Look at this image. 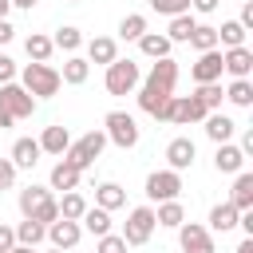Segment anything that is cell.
Here are the masks:
<instances>
[{
    "label": "cell",
    "mask_w": 253,
    "mask_h": 253,
    "mask_svg": "<svg viewBox=\"0 0 253 253\" xmlns=\"http://www.w3.org/2000/svg\"><path fill=\"white\" fill-rule=\"evenodd\" d=\"M150 8L158 16H182V12H190V0H150Z\"/></svg>",
    "instance_id": "f35d334b"
},
{
    "label": "cell",
    "mask_w": 253,
    "mask_h": 253,
    "mask_svg": "<svg viewBox=\"0 0 253 253\" xmlns=\"http://www.w3.org/2000/svg\"><path fill=\"white\" fill-rule=\"evenodd\" d=\"M36 142H40V150H43V154L63 158V154H67V146H71V130H67L63 123H51V126H43V134H40Z\"/></svg>",
    "instance_id": "2e32d148"
},
{
    "label": "cell",
    "mask_w": 253,
    "mask_h": 253,
    "mask_svg": "<svg viewBox=\"0 0 253 253\" xmlns=\"http://www.w3.org/2000/svg\"><path fill=\"white\" fill-rule=\"evenodd\" d=\"M79 237H83V225L79 221H63V217H55L51 225H47V241H51V249H75L79 245Z\"/></svg>",
    "instance_id": "4fadbf2b"
},
{
    "label": "cell",
    "mask_w": 253,
    "mask_h": 253,
    "mask_svg": "<svg viewBox=\"0 0 253 253\" xmlns=\"http://www.w3.org/2000/svg\"><path fill=\"white\" fill-rule=\"evenodd\" d=\"M12 249H16V229L0 221V253H12Z\"/></svg>",
    "instance_id": "b9f144b4"
},
{
    "label": "cell",
    "mask_w": 253,
    "mask_h": 253,
    "mask_svg": "<svg viewBox=\"0 0 253 253\" xmlns=\"http://www.w3.org/2000/svg\"><path fill=\"white\" fill-rule=\"evenodd\" d=\"M12 253H36V249H28V245H16V249H12Z\"/></svg>",
    "instance_id": "f5cc1de1"
},
{
    "label": "cell",
    "mask_w": 253,
    "mask_h": 253,
    "mask_svg": "<svg viewBox=\"0 0 253 253\" xmlns=\"http://www.w3.org/2000/svg\"><path fill=\"white\" fill-rule=\"evenodd\" d=\"M221 71H229L233 79H249L253 75V51L249 47H225L221 51Z\"/></svg>",
    "instance_id": "5bb4252c"
},
{
    "label": "cell",
    "mask_w": 253,
    "mask_h": 253,
    "mask_svg": "<svg viewBox=\"0 0 253 253\" xmlns=\"http://www.w3.org/2000/svg\"><path fill=\"white\" fill-rule=\"evenodd\" d=\"M190 75H194L198 87H202V83H221V51H217V47H213V51H202L198 63L190 67Z\"/></svg>",
    "instance_id": "9a60e30c"
},
{
    "label": "cell",
    "mask_w": 253,
    "mask_h": 253,
    "mask_svg": "<svg viewBox=\"0 0 253 253\" xmlns=\"http://www.w3.org/2000/svg\"><path fill=\"white\" fill-rule=\"evenodd\" d=\"M12 36H16V28H12V24H8V20H0V47H4V43H8V40H12Z\"/></svg>",
    "instance_id": "bcb514c9"
},
{
    "label": "cell",
    "mask_w": 253,
    "mask_h": 253,
    "mask_svg": "<svg viewBox=\"0 0 253 253\" xmlns=\"http://www.w3.org/2000/svg\"><path fill=\"white\" fill-rule=\"evenodd\" d=\"M12 123H16V119H12V115H8V111H4V107H0V130H8V126H12Z\"/></svg>",
    "instance_id": "c3c4849f"
},
{
    "label": "cell",
    "mask_w": 253,
    "mask_h": 253,
    "mask_svg": "<svg viewBox=\"0 0 253 253\" xmlns=\"http://www.w3.org/2000/svg\"><path fill=\"white\" fill-rule=\"evenodd\" d=\"M40 154H43V150H40V142H36V138H16V142H12V158H8V162H12L16 170H32V166L40 162Z\"/></svg>",
    "instance_id": "e0dca14e"
},
{
    "label": "cell",
    "mask_w": 253,
    "mask_h": 253,
    "mask_svg": "<svg viewBox=\"0 0 253 253\" xmlns=\"http://www.w3.org/2000/svg\"><path fill=\"white\" fill-rule=\"evenodd\" d=\"M4 83H16V59L0 51V87H4Z\"/></svg>",
    "instance_id": "60d3db41"
},
{
    "label": "cell",
    "mask_w": 253,
    "mask_h": 253,
    "mask_svg": "<svg viewBox=\"0 0 253 253\" xmlns=\"http://www.w3.org/2000/svg\"><path fill=\"white\" fill-rule=\"evenodd\" d=\"M119 59V43L111 40V36H95L91 43H87V63H115Z\"/></svg>",
    "instance_id": "ffe728a7"
},
{
    "label": "cell",
    "mask_w": 253,
    "mask_h": 253,
    "mask_svg": "<svg viewBox=\"0 0 253 253\" xmlns=\"http://www.w3.org/2000/svg\"><path fill=\"white\" fill-rule=\"evenodd\" d=\"M126 249H130V245H126L119 233H103L99 245H95V253H126Z\"/></svg>",
    "instance_id": "ab89813d"
},
{
    "label": "cell",
    "mask_w": 253,
    "mask_h": 253,
    "mask_svg": "<svg viewBox=\"0 0 253 253\" xmlns=\"http://www.w3.org/2000/svg\"><path fill=\"white\" fill-rule=\"evenodd\" d=\"M47 253H63V249H47Z\"/></svg>",
    "instance_id": "11a10c76"
},
{
    "label": "cell",
    "mask_w": 253,
    "mask_h": 253,
    "mask_svg": "<svg viewBox=\"0 0 253 253\" xmlns=\"http://www.w3.org/2000/svg\"><path fill=\"white\" fill-rule=\"evenodd\" d=\"M142 32H146V16H142V12H130V16L119 20V36H123V40H138Z\"/></svg>",
    "instance_id": "8d00e7d4"
},
{
    "label": "cell",
    "mask_w": 253,
    "mask_h": 253,
    "mask_svg": "<svg viewBox=\"0 0 253 253\" xmlns=\"http://www.w3.org/2000/svg\"><path fill=\"white\" fill-rule=\"evenodd\" d=\"M12 182H16V166H12L8 158H0V190H8Z\"/></svg>",
    "instance_id": "7bdbcfd3"
},
{
    "label": "cell",
    "mask_w": 253,
    "mask_h": 253,
    "mask_svg": "<svg viewBox=\"0 0 253 253\" xmlns=\"http://www.w3.org/2000/svg\"><path fill=\"white\" fill-rule=\"evenodd\" d=\"M225 99H229L233 107H253V83H249V79H233V83L225 87Z\"/></svg>",
    "instance_id": "d590c367"
},
{
    "label": "cell",
    "mask_w": 253,
    "mask_h": 253,
    "mask_svg": "<svg viewBox=\"0 0 253 253\" xmlns=\"http://www.w3.org/2000/svg\"><path fill=\"white\" fill-rule=\"evenodd\" d=\"M237 217H241V210H233L229 202H217L213 210H210V233H225V229H233L237 225Z\"/></svg>",
    "instance_id": "cb8c5ba5"
},
{
    "label": "cell",
    "mask_w": 253,
    "mask_h": 253,
    "mask_svg": "<svg viewBox=\"0 0 253 253\" xmlns=\"http://www.w3.org/2000/svg\"><path fill=\"white\" fill-rule=\"evenodd\" d=\"M20 213H24L28 221L51 225V221L59 217V206H55V198H51L47 186H28V190H20Z\"/></svg>",
    "instance_id": "7a4b0ae2"
},
{
    "label": "cell",
    "mask_w": 253,
    "mask_h": 253,
    "mask_svg": "<svg viewBox=\"0 0 253 253\" xmlns=\"http://www.w3.org/2000/svg\"><path fill=\"white\" fill-rule=\"evenodd\" d=\"M194 158H198V146H194V138H186V134H178V138H170L166 142V170H190L194 166Z\"/></svg>",
    "instance_id": "7c38bea8"
},
{
    "label": "cell",
    "mask_w": 253,
    "mask_h": 253,
    "mask_svg": "<svg viewBox=\"0 0 253 253\" xmlns=\"http://www.w3.org/2000/svg\"><path fill=\"white\" fill-rule=\"evenodd\" d=\"M8 12H12V0H0V20H8Z\"/></svg>",
    "instance_id": "816d5d0a"
},
{
    "label": "cell",
    "mask_w": 253,
    "mask_h": 253,
    "mask_svg": "<svg viewBox=\"0 0 253 253\" xmlns=\"http://www.w3.org/2000/svg\"><path fill=\"white\" fill-rule=\"evenodd\" d=\"M178 245H182V253H213V233L198 221H182L178 225Z\"/></svg>",
    "instance_id": "8fae6325"
},
{
    "label": "cell",
    "mask_w": 253,
    "mask_h": 253,
    "mask_svg": "<svg viewBox=\"0 0 253 253\" xmlns=\"http://www.w3.org/2000/svg\"><path fill=\"white\" fill-rule=\"evenodd\" d=\"M194 95L202 99V107H206V111H217V107H221V99H225L221 83H202V87H198Z\"/></svg>",
    "instance_id": "74e56055"
},
{
    "label": "cell",
    "mask_w": 253,
    "mask_h": 253,
    "mask_svg": "<svg viewBox=\"0 0 253 253\" xmlns=\"http://www.w3.org/2000/svg\"><path fill=\"white\" fill-rule=\"evenodd\" d=\"M138 51H142L146 59H166V55H170V40H166L162 32H142V36H138Z\"/></svg>",
    "instance_id": "d4e9b609"
},
{
    "label": "cell",
    "mask_w": 253,
    "mask_h": 253,
    "mask_svg": "<svg viewBox=\"0 0 253 253\" xmlns=\"http://www.w3.org/2000/svg\"><path fill=\"white\" fill-rule=\"evenodd\" d=\"M75 186H79V170H75V166H67V162L59 158V162L51 166V178H47V190H63V194H71Z\"/></svg>",
    "instance_id": "7402d4cb"
},
{
    "label": "cell",
    "mask_w": 253,
    "mask_h": 253,
    "mask_svg": "<svg viewBox=\"0 0 253 253\" xmlns=\"http://www.w3.org/2000/svg\"><path fill=\"white\" fill-rule=\"evenodd\" d=\"M190 47L202 55V51H213L217 47V28H210V24H198L194 32H190Z\"/></svg>",
    "instance_id": "836d02e7"
},
{
    "label": "cell",
    "mask_w": 253,
    "mask_h": 253,
    "mask_svg": "<svg viewBox=\"0 0 253 253\" xmlns=\"http://www.w3.org/2000/svg\"><path fill=\"white\" fill-rule=\"evenodd\" d=\"M217 43H221V47H245V28H241L237 20H225V24L217 28Z\"/></svg>",
    "instance_id": "e575fe53"
},
{
    "label": "cell",
    "mask_w": 253,
    "mask_h": 253,
    "mask_svg": "<svg viewBox=\"0 0 253 253\" xmlns=\"http://www.w3.org/2000/svg\"><path fill=\"white\" fill-rule=\"evenodd\" d=\"M103 134H107V142H115V146H123V150L138 146V123H134V115H126V111H111V115L103 119Z\"/></svg>",
    "instance_id": "8992f818"
},
{
    "label": "cell",
    "mask_w": 253,
    "mask_h": 253,
    "mask_svg": "<svg viewBox=\"0 0 253 253\" xmlns=\"http://www.w3.org/2000/svg\"><path fill=\"white\" fill-rule=\"evenodd\" d=\"M16 229V245H28V249H36L43 237H47V225H40V221H20V225H12Z\"/></svg>",
    "instance_id": "f546056e"
},
{
    "label": "cell",
    "mask_w": 253,
    "mask_h": 253,
    "mask_svg": "<svg viewBox=\"0 0 253 253\" xmlns=\"http://www.w3.org/2000/svg\"><path fill=\"white\" fill-rule=\"evenodd\" d=\"M138 83H142V71H138L134 59H115V63H107V75H103L107 95H130Z\"/></svg>",
    "instance_id": "5b68a950"
},
{
    "label": "cell",
    "mask_w": 253,
    "mask_h": 253,
    "mask_svg": "<svg viewBox=\"0 0 253 253\" xmlns=\"http://www.w3.org/2000/svg\"><path fill=\"white\" fill-rule=\"evenodd\" d=\"M237 24H241L245 32L253 28V4H245V8H241V16H237Z\"/></svg>",
    "instance_id": "ee69618b"
},
{
    "label": "cell",
    "mask_w": 253,
    "mask_h": 253,
    "mask_svg": "<svg viewBox=\"0 0 253 253\" xmlns=\"http://www.w3.org/2000/svg\"><path fill=\"white\" fill-rule=\"evenodd\" d=\"M95 206L111 213V210L126 206V190H123L119 182H103V186H95Z\"/></svg>",
    "instance_id": "603a6c76"
},
{
    "label": "cell",
    "mask_w": 253,
    "mask_h": 253,
    "mask_svg": "<svg viewBox=\"0 0 253 253\" xmlns=\"http://www.w3.org/2000/svg\"><path fill=\"white\" fill-rule=\"evenodd\" d=\"M241 154H245V158L253 154V130H245V134H241Z\"/></svg>",
    "instance_id": "7dc6e473"
},
{
    "label": "cell",
    "mask_w": 253,
    "mask_h": 253,
    "mask_svg": "<svg viewBox=\"0 0 253 253\" xmlns=\"http://www.w3.org/2000/svg\"><path fill=\"white\" fill-rule=\"evenodd\" d=\"M213 166H217V174H241V166H245V154H241V146H233V142H221V146H217V154H213Z\"/></svg>",
    "instance_id": "d6986e66"
},
{
    "label": "cell",
    "mask_w": 253,
    "mask_h": 253,
    "mask_svg": "<svg viewBox=\"0 0 253 253\" xmlns=\"http://www.w3.org/2000/svg\"><path fill=\"white\" fill-rule=\"evenodd\" d=\"M217 4L221 0H190V8H198V12H217Z\"/></svg>",
    "instance_id": "f6af8a7d"
},
{
    "label": "cell",
    "mask_w": 253,
    "mask_h": 253,
    "mask_svg": "<svg viewBox=\"0 0 253 253\" xmlns=\"http://www.w3.org/2000/svg\"><path fill=\"white\" fill-rule=\"evenodd\" d=\"M36 4H40V0H12V8H28V12H32Z\"/></svg>",
    "instance_id": "f907efd6"
},
{
    "label": "cell",
    "mask_w": 253,
    "mask_h": 253,
    "mask_svg": "<svg viewBox=\"0 0 253 253\" xmlns=\"http://www.w3.org/2000/svg\"><path fill=\"white\" fill-rule=\"evenodd\" d=\"M79 225H83L87 233L103 237V233H111V213H107V210H99V206H87V210H83V217H79Z\"/></svg>",
    "instance_id": "83f0119b"
},
{
    "label": "cell",
    "mask_w": 253,
    "mask_h": 253,
    "mask_svg": "<svg viewBox=\"0 0 253 253\" xmlns=\"http://www.w3.org/2000/svg\"><path fill=\"white\" fill-rule=\"evenodd\" d=\"M182 194V174L178 170H154L146 174V198L150 202H174Z\"/></svg>",
    "instance_id": "9c48e42d"
},
{
    "label": "cell",
    "mask_w": 253,
    "mask_h": 253,
    "mask_svg": "<svg viewBox=\"0 0 253 253\" xmlns=\"http://www.w3.org/2000/svg\"><path fill=\"white\" fill-rule=\"evenodd\" d=\"M24 51H28V59H32V63H47L55 47H51V36H43V32H32V36L24 40Z\"/></svg>",
    "instance_id": "484cf974"
},
{
    "label": "cell",
    "mask_w": 253,
    "mask_h": 253,
    "mask_svg": "<svg viewBox=\"0 0 253 253\" xmlns=\"http://www.w3.org/2000/svg\"><path fill=\"white\" fill-rule=\"evenodd\" d=\"M210 111L202 107V99L198 95H174L170 99V111H166V123H174V126H190V123H202Z\"/></svg>",
    "instance_id": "ba28073f"
},
{
    "label": "cell",
    "mask_w": 253,
    "mask_h": 253,
    "mask_svg": "<svg viewBox=\"0 0 253 253\" xmlns=\"http://www.w3.org/2000/svg\"><path fill=\"white\" fill-rule=\"evenodd\" d=\"M20 87H24L32 99H51V95H59L63 79H59V71L47 67V63H28V67L20 71Z\"/></svg>",
    "instance_id": "3957f363"
},
{
    "label": "cell",
    "mask_w": 253,
    "mask_h": 253,
    "mask_svg": "<svg viewBox=\"0 0 253 253\" xmlns=\"http://www.w3.org/2000/svg\"><path fill=\"white\" fill-rule=\"evenodd\" d=\"M55 206H59V217H63V221H79L83 210H87V198H83L79 190H71V194H63Z\"/></svg>",
    "instance_id": "d6a6232c"
},
{
    "label": "cell",
    "mask_w": 253,
    "mask_h": 253,
    "mask_svg": "<svg viewBox=\"0 0 253 253\" xmlns=\"http://www.w3.org/2000/svg\"><path fill=\"white\" fill-rule=\"evenodd\" d=\"M202 123H206V134H210L217 146H221V142H229V138H233V130H237V123H233L229 115H221V111H210Z\"/></svg>",
    "instance_id": "ac0fdd59"
},
{
    "label": "cell",
    "mask_w": 253,
    "mask_h": 253,
    "mask_svg": "<svg viewBox=\"0 0 253 253\" xmlns=\"http://www.w3.org/2000/svg\"><path fill=\"white\" fill-rule=\"evenodd\" d=\"M233 253H253V237H245V241H241V245H237Z\"/></svg>",
    "instance_id": "681fc988"
},
{
    "label": "cell",
    "mask_w": 253,
    "mask_h": 253,
    "mask_svg": "<svg viewBox=\"0 0 253 253\" xmlns=\"http://www.w3.org/2000/svg\"><path fill=\"white\" fill-rule=\"evenodd\" d=\"M174 83H178V63L170 55L154 59V67L146 71L142 91H138V111H146L150 119L166 123V111H170V99H174Z\"/></svg>",
    "instance_id": "6da1fadb"
},
{
    "label": "cell",
    "mask_w": 253,
    "mask_h": 253,
    "mask_svg": "<svg viewBox=\"0 0 253 253\" xmlns=\"http://www.w3.org/2000/svg\"><path fill=\"white\" fill-rule=\"evenodd\" d=\"M63 4H79V0H63Z\"/></svg>",
    "instance_id": "db71d44e"
},
{
    "label": "cell",
    "mask_w": 253,
    "mask_h": 253,
    "mask_svg": "<svg viewBox=\"0 0 253 253\" xmlns=\"http://www.w3.org/2000/svg\"><path fill=\"white\" fill-rule=\"evenodd\" d=\"M154 229H158V221H154V206H134V210L126 213V225H123L119 237H123L126 245H146Z\"/></svg>",
    "instance_id": "52a82bcc"
},
{
    "label": "cell",
    "mask_w": 253,
    "mask_h": 253,
    "mask_svg": "<svg viewBox=\"0 0 253 253\" xmlns=\"http://www.w3.org/2000/svg\"><path fill=\"white\" fill-rule=\"evenodd\" d=\"M103 146H107V134H103V130H87L83 138H71V146H67L63 162H67V166H75V170L83 174L87 166H95V158L103 154Z\"/></svg>",
    "instance_id": "277c9868"
},
{
    "label": "cell",
    "mask_w": 253,
    "mask_h": 253,
    "mask_svg": "<svg viewBox=\"0 0 253 253\" xmlns=\"http://www.w3.org/2000/svg\"><path fill=\"white\" fill-rule=\"evenodd\" d=\"M51 47H59V51H67V55H75L79 47H83V32L79 28H71V24H63L55 36H51Z\"/></svg>",
    "instance_id": "1f68e13d"
},
{
    "label": "cell",
    "mask_w": 253,
    "mask_h": 253,
    "mask_svg": "<svg viewBox=\"0 0 253 253\" xmlns=\"http://www.w3.org/2000/svg\"><path fill=\"white\" fill-rule=\"evenodd\" d=\"M0 107L20 123V119H32V111H36V99L20 87V83H4L0 87Z\"/></svg>",
    "instance_id": "30bf717a"
},
{
    "label": "cell",
    "mask_w": 253,
    "mask_h": 253,
    "mask_svg": "<svg viewBox=\"0 0 253 253\" xmlns=\"http://www.w3.org/2000/svg\"><path fill=\"white\" fill-rule=\"evenodd\" d=\"M154 221L158 225H166V229H178L182 221H186V210H182V202L174 198V202H158V210H154Z\"/></svg>",
    "instance_id": "f1b7e54d"
},
{
    "label": "cell",
    "mask_w": 253,
    "mask_h": 253,
    "mask_svg": "<svg viewBox=\"0 0 253 253\" xmlns=\"http://www.w3.org/2000/svg\"><path fill=\"white\" fill-rule=\"evenodd\" d=\"M229 206L233 210H253V174L249 170H241L237 178H233V194H229Z\"/></svg>",
    "instance_id": "44dd1931"
},
{
    "label": "cell",
    "mask_w": 253,
    "mask_h": 253,
    "mask_svg": "<svg viewBox=\"0 0 253 253\" xmlns=\"http://www.w3.org/2000/svg\"><path fill=\"white\" fill-rule=\"evenodd\" d=\"M198 24H194V16L190 12H182V16H170V28H166V40L170 43H190V32H194Z\"/></svg>",
    "instance_id": "4dcf8cb0"
},
{
    "label": "cell",
    "mask_w": 253,
    "mask_h": 253,
    "mask_svg": "<svg viewBox=\"0 0 253 253\" xmlns=\"http://www.w3.org/2000/svg\"><path fill=\"white\" fill-rule=\"evenodd\" d=\"M87 75H91V63H87L83 55H67V59H63V71H59L63 83L79 87V83H87Z\"/></svg>",
    "instance_id": "4316f807"
}]
</instances>
